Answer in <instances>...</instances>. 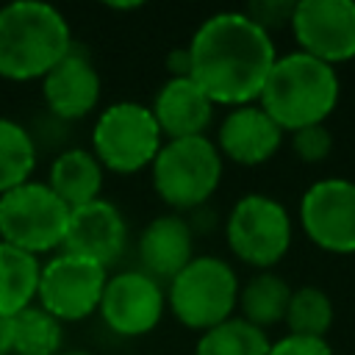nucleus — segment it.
Segmentation results:
<instances>
[{"instance_id": "f257e3e1", "label": "nucleus", "mask_w": 355, "mask_h": 355, "mask_svg": "<svg viewBox=\"0 0 355 355\" xmlns=\"http://www.w3.org/2000/svg\"><path fill=\"white\" fill-rule=\"evenodd\" d=\"M189 50V78L214 105H250L277 58L272 33L258 28L244 11H219L200 22Z\"/></svg>"}, {"instance_id": "f03ea898", "label": "nucleus", "mask_w": 355, "mask_h": 355, "mask_svg": "<svg viewBox=\"0 0 355 355\" xmlns=\"http://www.w3.org/2000/svg\"><path fill=\"white\" fill-rule=\"evenodd\" d=\"M338 92L341 83L336 67L294 50L275 58L255 103L283 133H294L308 125H322L333 114Z\"/></svg>"}, {"instance_id": "7ed1b4c3", "label": "nucleus", "mask_w": 355, "mask_h": 355, "mask_svg": "<svg viewBox=\"0 0 355 355\" xmlns=\"http://www.w3.org/2000/svg\"><path fill=\"white\" fill-rule=\"evenodd\" d=\"M69 22L42 0H17L0 8V78H44L72 47Z\"/></svg>"}, {"instance_id": "20e7f679", "label": "nucleus", "mask_w": 355, "mask_h": 355, "mask_svg": "<svg viewBox=\"0 0 355 355\" xmlns=\"http://www.w3.org/2000/svg\"><path fill=\"white\" fill-rule=\"evenodd\" d=\"M155 194L178 208H200L222 180V155L208 136L166 139L150 164Z\"/></svg>"}, {"instance_id": "39448f33", "label": "nucleus", "mask_w": 355, "mask_h": 355, "mask_svg": "<svg viewBox=\"0 0 355 355\" xmlns=\"http://www.w3.org/2000/svg\"><path fill=\"white\" fill-rule=\"evenodd\" d=\"M166 302L180 324L205 333L233 316L239 305V277L227 261L197 255L169 280Z\"/></svg>"}, {"instance_id": "423d86ee", "label": "nucleus", "mask_w": 355, "mask_h": 355, "mask_svg": "<svg viewBox=\"0 0 355 355\" xmlns=\"http://www.w3.org/2000/svg\"><path fill=\"white\" fill-rule=\"evenodd\" d=\"M164 144L161 128L150 111L136 100L111 103L94 122L92 153L103 169L133 175L153 164Z\"/></svg>"}, {"instance_id": "0eeeda50", "label": "nucleus", "mask_w": 355, "mask_h": 355, "mask_svg": "<svg viewBox=\"0 0 355 355\" xmlns=\"http://www.w3.org/2000/svg\"><path fill=\"white\" fill-rule=\"evenodd\" d=\"M69 208L55 197L47 183L28 180L0 194V241L42 255L64 244Z\"/></svg>"}, {"instance_id": "6e6552de", "label": "nucleus", "mask_w": 355, "mask_h": 355, "mask_svg": "<svg viewBox=\"0 0 355 355\" xmlns=\"http://www.w3.org/2000/svg\"><path fill=\"white\" fill-rule=\"evenodd\" d=\"M225 239L239 261L269 269L291 247V216L269 194H244L227 214Z\"/></svg>"}, {"instance_id": "1a4fd4ad", "label": "nucleus", "mask_w": 355, "mask_h": 355, "mask_svg": "<svg viewBox=\"0 0 355 355\" xmlns=\"http://www.w3.org/2000/svg\"><path fill=\"white\" fill-rule=\"evenodd\" d=\"M105 280V266L61 252L39 269L36 305L58 322H80L100 308Z\"/></svg>"}, {"instance_id": "9d476101", "label": "nucleus", "mask_w": 355, "mask_h": 355, "mask_svg": "<svg viewBox=\"0 0 355 355\" xmlns=\"http://www.w3.org/2000/svg\"><path fill=\"white\" fill-rule=\"evenodd\" d=\"M300 225L324 252H355V180L324 178L305 189L300 200Z\"/></svg>"}, {"instance_id": "9b49d317", "label": "nucleus", "mask_w": 355, "mask_h": 355, "mask_svg": "<svg viewBox=\"0 0 355 355\" xmlns=\"http://www.w3.org/2000/svg\"><path fill=\"white\" fill-rule=\"evenodd\" d=\"M288 28L302 53L330 67L355 58V0H300Z\"/></svg>"}, {"instance_id": "f8f14e48", "label": "nucleus", "mask_w": 355, "mask_h": 355, "mask_svg": "<svg viewBox=\"0 0 355 355\" xmlns=\"http://www.w3.org/2000/svg\"><path fill=\"white\" fill-rule=\"evenodd\" d=\"M166 308V294L158 280H153L141 269H128L105 280L100 316L103 322L125 338H136L150 333Z\"/></svg>"}, {"instance_id": "ddd939ff", "label": "nucleus", "mask_w": 355, "mask_h": 355, "mask_svg": "<svg viewBox=\"0 0 355 355\" xmlns=\"http://www.w3.org/2000/svg\"><path fill=\"white\" fill-rule=\"evenodd\" d=\"M128 244V225L122 211L108 200H92L69 211L64 252L89 258L100 266H111Z\"/></svg>"}, {"instance_id": "4468645a", "label": "nucleus", "mask_w": 355, "mask_h": 355, "mask_svg": "<svg viewBox=\"0 0 355 355\" xmlns=\"http://www.w3.org/2000/svg\"><path fill=\"white\" fill-rule=\"evenodd\" d=\"M42 94L47 114L61 122H72L94 111L100 100V75L83 47L72 44L69 53L42 78Z\"/></svg>"}, {"instance_id": "2eb2a0df", "label": "nucleus", "mask_w": 355, "mask_h": 355, "mask_svg": "<svg viewBox=\"0 0 355 355\" xmlns=\"http://www.w3.org/2000/svg\"><path fill=\"white\" fill-rule=\"evenodd\" d=\"M214 144L219 155L230 158L233 164L258 166L280 150L283 130L272 122V116L258 103H250L227 111Z\"/></svg>"}, {"instance_id": "dca6fc26", "label": "nucleus", "mask_w": 355, "mask_h": 355, "mask_svg": "<svg viewBox=\"0 0 355 355\" xmlns=\"http://www.w3.org/2000/svg\"><path fill=\"white\" fill-rule=\"evenodd\" d=\"M139 258L141 272L153 280H172L191 258H194V230L191 222L180 214H161L155 216L141 239H139Z\"/></svg>"}, {"instance_id": "f3484780", "label": "nucleus", "mask_w": 355, "mask_h": 355, "mask_svg": "<svg viewBox=\"0 0 355 355\" xmlns=\"http://www.w3.org/2000/svg\"><path fill=\"white\" fill-rule=\"evenodd\" d=\"M150 111L161 128V136L189 139L205 136V128L214 116V103L191 78H169L158 89Z\"/></svg>"}, {"instance_id": "a211bd4d", "label": "nucleus", "mask_w": 355, "mask_h": 355, "mask_svg": "<svg viewBox=\"0 0 355 355\" xmlns=\"http://www.w3.org/2000/svg\"><path fill=\"white\" fill-rule=\"evenodd\" d=\"M103 175H105V169L100 166V161L94 158L92 150L69 147L53 158L47 186L72 211V208H80L92 200H100Z\"/></svg>"}, {"instance_id": "6ab92c4d", "label": "nucleus", "mask_w": 355, "mask_h": 355, "mask_svg": "<svg viewBox=\"0 0 355 355\" xmlns=\"http://www.w3.org/2000/svg\"><path fill=\"white\" fill-rule=\"evenodd\" d=\"M42 263L6 241H0V316H17L36 302Z\"/></svg>"}, {"instance_id": "aec40b11", "label": "nucleus", "mask_w": 355, "mask_h": 355, "mask_svg": "<svg viewBox=\"0 0 355 355\" xmlns=\"http://www.w3.org/2000/svg\"><path fill=\"white\" fill-rule=\"evenodd\" d=\"M288 300H291V286L286 283V277H280L269 269L255 272L244 286H239L241 319H247L250 324H255L261 330L283 322Z\"/></svg>"}, {"instance_id": "412c9836", "label": "nucleus", "mask_w": 355, "mask_h": 355, "mask_svg": "<svg viewBox=\"0 0 355 355\" xmlns=\"http://www.w3.org/2000/svg\"><path fill=\"white\" fill-rule=\"evenodd\" d=\"M269 336L241 316H230L216 327L200 333L194 355H266Z\"/></svg>"}, {"instance_id": "4be33fe9", "label": "nucleus", "mask_w": 355, "mask_h": 355, "mask_svg": "<svg viewBox=\"0 0 355 355\" xmlns=\"http://www.w3.org/2000/svg\"><path fill=\"white\" fill-rule=\"evenodd\" d=\"M36 166V144L31 130L8 116H0V194L31 180Z\"/></svg>"}, {"instance_id": "5701e85b", "label": "nucleus", "mask_w": 355, "mask_h": 355, "mask_svg": "<svg viewBox=\"0 0 355 355\" xmlns=\"http://www.w3.org/2000/svg\"><path fill=\"white\" fill-rule=\"evenodd\" d=\"M291 336L324 338L333 324V302L319 286H300L291 288V300L283 316Z\"/></svg>"}, {"instance_id": "b1692460", "label": "nucleus", "mask_w": 355, "mask_h": 355, "mask_svg": "<svg viewBox=\"0 0 355 355\" xmlns=\"http://www.w3.org/2000/svg\"><path fill=\"white\" fill-rule=\"evenodd\" d=\"M14 322V355H58L61 322L42 311L36 302L11 316Z\"/></svg>"}, {"instance_id": "393cba45", "label": "nucleus", "mask_w": 355, "mask_h": 355, "mask_svg": "<svg viewBox=\"0 0 355 355\" xmlns=\"http://www.w3.org/2000/svg\"><path fill=\"white\" fill-rule=\"evenodd\" d=\"M291 150L305 164H319L333 153V133L327 125H308L291 133Z\"/></svg>"}, {"instance_id": "a878e982", "label": "nucleus", "mask_w": 355, "mask_h": 355, "mask_svg": "<svg viewBox=\"0 0 355 355\" xmlns=\"http://www.w3.org/2000/svg\"><path fill=\"white\" fill-rule=\"evenodd\" d=\"M258 28H263L266 33H272L275 28H283L291 22L294 14V3L288 0H258L244 11Z\"/></svg>"}, {"instance_id": "bb28decb", "label": "nucleus", "mask_w": 355, "mask_h": 355, "mask_svg": "<svg viewBox=\"0 0 355 355\" xmlns=\"http://www.w3.org/2000/svg\"><path fill=\"white\" fill-rule=\"evenodd\" d=\"M266 355H333V347L324 338H308V336L286 333L283 338L269 344Z\"/></svg>"}, {"instance_id": "cd10ccee", "label": "nucleus", "mask_w": 355, "mask_h": 355, "mask_svg": "<svg viewBox=\"0 0 355 355\" xmlns=\"http://www.w3.org/2000/svg\"><path fill=\"white\" fill-rule=\"evenodd\" d=\"M166 69H169V78H189V50L186 47H178L166 55Z\"/></svg>"}, {"instance_id": "c85d7f7f", "label": "nucleus", "mask_w": 355, "mask_h": 355, "mask_svg": "<svg viewBox=\"0 0 355 355\" xmlns=\"http://www.w3.org/2000/svg\"><path fill=\"white\" fill-rule=\"evenodd\" d=\"M14 352V322L11 316H0V355Z\"/></svg>"}, {"instance_id": "c756f323", "label": "nucleus", "mask_w": 355, "mask_h": 355, "mask_svg": "<svg viewBox=\"0 0 355 355\" xmlns=\"http://www.w3.org/2000/svg\"><path fill=\"white\" fill-rule=\"evenodd\" d=\"M58 355H92V352H86V349H67V352H58Z\"/></svg>"}]
</instances>
